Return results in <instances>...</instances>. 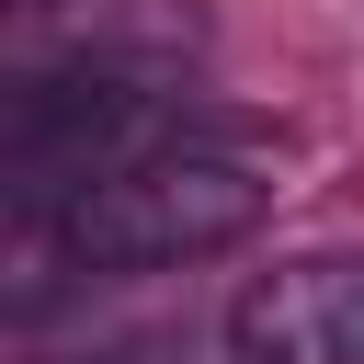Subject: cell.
Segmentation results:
<instances>
[{
  "mask_svg": "<svg viewBox=\"0 0 364 364\" xmlns=\"http://www.w3.org/2000/svg\"><path fill=\"white\" fill-rule=\"evenodd\" d=\"M273 216V171L228 136V125H193L125 171H102L91 193H68L46 216V239L80 262V273H182L228 239H250Z\"/></svg>",
  "mask_w": 364,
  "mask_h": 364,
  "instance_id": "6da1fadb",
  "label": "cell"
},
{
  "mask_svg": "<svg viewBox=\"0 0 364 364\" xmlns=\"http://www.w3.org/2000/svg\"><path fill=\"white\" fill-rule=\"evenodd\" d=\"M205 114L171 91V68H114V57H23L0 91V182L11 216L46 228L68 193H91L102 171L193 136Z\"/></svg>",
  "mask_w": 364,
  "mask_h": 364,
  "instance_id": "7a4b0ae2",
  "label": "cell"
},
{
  "mask_svg": "<svg viewBox=\"0 0 364 364\" xmlns=\"http://www.w3.org/2000/svg\"><path fill=\"white\" fill-rule=\"evenodd\" d=\"M239 364H364V250H296L228 307Z\"/></svg>",
  "mask_w": 364,
  "mask_h": 364,
  "instance_id": "3957f363",
  "label": "cell"
},
{
  "mask_svg": "<svg viewBox=\"0 0 364 364\" xmlns=\"http://www.w3.org/2000/svg\"><path fill=\"white\" fill-rule=\"evenodd\" d=\"M46 23V57H114V68H182L193 57V0H23Z\"/></svg>",
  "mask_w": 364,
  "mask_h": 364,
  "instance_id": "277c9868",
  "label": "cell"
},
{
  "mask_svg": "<svg viewBox=\"0 0 364 364\" xmlns=\"http://www.w3.org/2000/svg\"><path fill=\"white\" fill-rule=\"evenodd\" d=\"M11 11H23V0H11Z\"/></svg>",
  "mask_w": 364,
  "mask_h": 364,
  "instance_id": "5b68a950",
  "label": "cell"
}]
</instances>
